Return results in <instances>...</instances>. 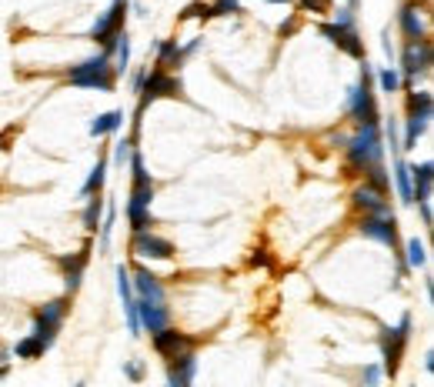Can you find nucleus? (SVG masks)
Masks as SVG:
<instances>
[{"mask_svg": "<svg viewBox=\"0 0 434 387\" xmlns=\"http://www.w3.org/2000/svg\"><path fill=\"white\" fill-rule=\"evenodd\" d=\"M347 167L364 174L371 164L384 161V140H381V124L377 120H358V131L351 140H345Z\"/></svg>", "mask_w": 434, "mask_h": 387, "instance_id": "nucleus-1", "label": "nucleus"}, {"mask_svg": "<svg viewBox=\"0 0 434 387\" xmlns=\"http://www.w3.org/2000/svg\"><path fill=\"white\" fill-rule=\"evenodd\" d=\"M67 80L74 84V87H87V90H114V67H110V57H107L104 50L97 54V57L84 60V64H77L71 67V74Z\"/></svg>", "mask_w": 434, "mask_h": 387, "instance_id": "nucleus-2", "label": "nucleus"}, {"mask_svg": "<svg viewBox=\"0 0 434 387\" xmlns=\"http://www.w3.org/2000/svg\"><path fill=\"white\" fill-rule=\"evenodd\" d=\"M180 77L171 74L167 67H161V64H154V67H147V74H144V84H140V101H137V110L144 114L147 110V104H154V101H161V97H180Z\"/></svg>", "mask_w": 434, "mask_h": 387, "instance_id": "nucleus-3", "label": "nucleus"}, {"mask_svg": "<svg viewBox=\"0 0 434 387\" xmlns=\"http://www.w3.org/2000/svg\"><path fill=\"white\" fill-rule=\"evenodd\" d=\"M411 337V314H401L398 328H381L377 330V344H381V358H384V374L394 377L401 367V354H405V344Z\"/></svg>", "mask_w": 434, "mask_h": 387, "instance_id": "nucleus-4", "label": "nucleus"}, {"mask_svg": "<svg viewBox=\"0 0 434 387\" xmlns=\"http://www.w3.org/2000/svg\"><path fill=\"white\" fill-rule=\"evenodd\" d=\"M347 114L354 120H377V101H375V71L371 64L361 67L358 87L347 90Z\"/></svg>", "mask_w": 434, "mask_h": 387, "instance_id": "nucleus-5", "label": "nucleus"}, {"mask_svg": "<svg viewBox=\"0 0 434 387\" xmlns=\"http://www.w3.org/2000/svg\"><path fill=\"white\" fill-rule=\"evenodd\" d=\"M428 71H431V44H428V37L405 41V47H401V67H398L401 84L411 90L414 80H418V74H428Z\"/></svg>", "mask_w": 434, "mask_h": 387, "instance_id": "nucleus-6", "label": "nucleus"}, {"mask_svg": "<svg viewBox=\"0 0 434 387\" xmlns=\"http://www.w3.org/2000/svg\"><path fill=\"white\" fill-rule=\"evenodd\" d=\"M64 317H67V298L47 300L44 307L37 311V317H34V337L41 341L44 351L54 347V341H57V330H60V324H64Z\"/></svg>", "mask_w": 434, "mask_h": 387, "instance_id": "nucleus-7", "label": "nucleus"}, {"mask_svg": "<svg viewBox=\"0 0 434 387\" xmlns=\"http://www.w3.org/2000/svg\"><path fill=\"white\" fill-rule=\"evenodd\" d=\"M127 7H131V0H114L110 7H107L104 14L97 17V24L90 27V41L94 44H114V37H117L120 30H124V17H127Z\"/></svg>", "mask_w": 434, "mask_h": 387, "instance_id": "nucleus-8", "label": "nucleus"}, {"mask_svg": "<svg viewBox=\"0 0 434 387\" xmlns=\"http://www.w3.org/2000/svg\"><path fill=\"white\" fill-rule=\"evenodd\" d=\"M361 234L371 238V240L388 244L394 257H405V254H401V244H398V224H394V214H391V217H384V214H364Z\"/></svg>", "mask_w": 434, "mask_h": 387, "instance_id": "nucleus-9", "label": "nucleus"}, {"mask_svg": "<svg viewBox=\"0 0 434 387\" xmlns=\"http://www.w3.org/2000/svg\"><path fill=\"white\" fill-rule=\"evenodd\" d=\"M150 204H154V184H134V187H131V200H127V217H131V227H134V231L154 227Z\"/></svg>", "mask_w": 434, "mask_h": 387, "instance_id": "nucleus-10", "label": "nucleus"}, {"mask_svg": "<svg viewBox=\"0 0 434 387\" xmlns=\"http://www.w3.org/2000/svg\"><path fill=\"white\" fill-rule=\"evenodd\" d=\"M131 251L137 257H150V261H171L174 257V244L154 231H134V240H131Z\"/></svg>", "mask_w": 434, "mask_h": 387, "instance_id": "nucleus-11", "label": "nucleus"}, {"mask_svg": "<svg viewBox=\"0 0 434 387\" xmlns=\"http://www.w3.org/2000/svg\"><path fill=\"white\" fill-rule=\"evenodd\" d=\"M197 377V354L194 347L180 351L174 358H167V384L171 387H187Z\"/></svg>", "mask_w": 434, "mask_h": 387, "instance_id": "nucleus-12", "label": "nucleus"}, {"mask_svg": "<svg viewBox=\"0 0 434 387\" xmlns=\"http://www.w3.org/2000/svg\"><path fill=\"white\" fill-rule=\"evenodd\" d=\"M137 304V321H140V330H150L157 334L161 328L171 324V311H167L164 300H144V298H134Z\"/></svg>", "mask_w": 434, "mask_h": 387, "instance_id": "nucleus-13", "label": "nucleus"}, {"mask_svg": "<svg viewBox=\"0 0 434 387\" xmlns=\"http://www.w3.org/2000/svg\"><path fill=\"white\" fill-rule=\"evenodd\" d=\"M321 34L328 37L334 47H341L345 54H351L354 60H364V44L358 37V27H341V24H321Z\"/></svg>", "mask_w": 434, "mask_h": 387, "instance_id": "nucleus-14", "label": "nucleus"}, {"mask_svg": "<svg viewBox=\"0 0 434 387\" xmlns=\"http://www.w3.org/2000/svg\"><path fill=\"white\" fill-rule=\"evenodd\" d=\"M351 200H354V207L364 210V214H384V217H391V214H394V210H391V204H388V194L377 191V187H371L368 180H364L358 191L351 194Z\"/></svg>", "mask_w": 434, "mask_h": 387, "instance_id": "nucleus-15", "label": "nucleus"}, {"mask_svg": "<svg viewBox=\"0 0 434 387\" xmlns=\"http://www.w3.org/2000/svg\"><path fill=\"white\" fill-rule=\"evenodd\" d=\"M87 261H90V244L80 254L60 257V268H64V291H67V298L77 294V287H80V281H84V270H87Z\"/></svg>", "mask_w": 434, "mask_h": 387, "instance_id": "nucleus-16", "label": "nucleus"}, {"mask_svg": "<svg viewBox=\"0 0 434 387\" xmlns=\"http://www.w3.org/2000/svg\"><path fill=\"white\" fill-rule=\"evenodd\" d=\"M154 337V351L161 354V358H174V354H180V351H187V347H194V341L187 337V334H178V330L171 328H161L157 334H150Z\"/></svg>", "mask_w": 434, "mask_h": 387, "instance_id": "nucleus-17", "label": "nucleus"}, {"mask_svg": "<svg viewBox=\"0 0 434 387\" xmlns=\"http://www.w3.org/2000/svg\"><path fill=\"white\" fill-rule=\"evenodd\" d=\"M131 287H134L137 298H144V300H164L167 298L164 284L157 281L147 268H134V274H131Z\"/></svg>", "mask_w": 434, "mask_h": 387, "instance_id": "nucleus-18", "label": "nucleus"}, {"mask_svg": "<svg viewBox=\"0 0 434 387\" xmlns=\"http://www.w3.org/2000/svg\"><path fill=\"white\" fill-rule=\"evenodd\" d=\"M398 20H401V30H405L407 41H421V37H428L424 10H421L418 3H405V7H401V14H398Z\"/></svg>", "mask_w": 434, "mask_h": 387, "instance_id": "nucleus-19", "label": "nucleus"}, {"mask_svg": "<svg viewBox=\"0 0 434 387\" xmlns=\"http://www.w3.org/2000/svg\"><path fill=\"white\" fill-rule=\"evenodd\" d=\"M431 180H434V164L431 161L411 167V197H414V204L431 200Z\"/></svg>", "mask_w": 434, "mask_h": 387, "instance_id": "nucleus-20", "label": "nucleus"}, {"mask_svg": "<svg viewBox=\"0 0 434 387\" xmlns=\"http://www.w3.org/2000/svg\"><path fill=\"white\" fill-rule=\"evenodd\" d=\"M407 114H414V117H428L431 120L434 114V101H431V94L428 90H407Z\"/></svg>", "mask_w": 434, "mask_h": 387, "instance_id": "nucleus-21", "label": "nucleus"}, {"mask_svg": "<svg viewBox=\"0 0 434 387\" xmlns=\"http://www.w3.org/2000/svg\"><path fill=\"white\" fill-rule=\"evenodd\" d=\"M124 127V110H107V114H97L94 124H90V134L101 137V134H114Z\"/></svg>", "mask_w": 434, "mask_h": 387, "instance_id": "nucleus-22", "label": "nucleus"}, {"mask_svg": "<svg viewBox=\"0 0 434 387\" xmlns=\"http://www.w3.org/2000/svg\"><path fill=\"white\" fill-rule=\"evenodd\" d=\"M104 197L101 194H90L87 197V207H84V227H87V234H97V227H101V217H104Z\"/></svg>", "mask_w": 434, "mask_h": 387, "instance_id": "nucleus-23", "label": "nucleus"}, {"mask_svg": "<svg viewBox=\"0 0 434 387\" xmlns=\"http://www.w3.org/2000/svg\"><path fill=\"white\" fill-rule=\"evenodd\" d=\"M428 127H431V120L428 117H414V114H407V127H405V140H401V150H411L418 144V137L428 134Z\"/></svg>", "mask_w": 434, "mask_h": 387, "instance_id": "nucleus-24", "label": "nucleus"}, {"mask_svg": "<svg viewBox=\"0 0 434 387\" xmlns=\"http://www.w3.org/2000/svg\"><path fill=\"white\" fill-rule=\"evenodd\" d=\"M107 157H97V164H94V170H90V177L87 184L80 187V197H90V194H101L104 191V180H107Z\"/></svg>", "mask_w": 434, "mask_h": 387, "instance_id": "nucleus-25", "label": "nucleus"}, {"mask_svg": "<svg viewBox=\"0 0 434 387\" xmlns=\"http://www.w3.org/2000/svg\"><path fill=\"white\" fill-rule=\"evenodd\" d=\"M394 184L401 194V204H414V197H411V164H405L401 157L394 161Z\"/></svg>", "mask_w": 434, "mask_h": 387, "instance_id": "nucleus-26", "label": "nucleus"}, {"mask_svg": "<svg viewBox=\"0 0 434 387\" xmlns=\"http://www.w3.org/2000/svg\"><path fill=\"white\" fill-rule=\"evenodd\" d=\"M401 254H405V264H407V268H414V270L428 264V254H424V244H421L418 238H411V240H407V244H405V251H401Z\"/></svg>", "mask_w": 434, "mask_h": 387, "instance_id": "nucleus-27", "label": "nucleus"}, {"mask_svg": "<svg viewBox=\"0 0 434 387\" xmlns=\"http://www.w3.org/2000/svg\"><path fill=\"white\" fill-rule=\"evenodd\" d=\"M114 54H117V67H114V74H124L127 67H131V37L120 30L117 34V47H114Z\"/></svg>", "mask_w": 434, "mask_h": 387, "instance_id": "nucleus-28", "label": "nucleus"}, {"mask_svg": "<svg viewBox=\"0 0 434 387\" xmlns=\"http://www.w3.org/2000/svg\"><path fill=\"white\" fill-rule=\"evenodd\" d=\"M14 354L20 360H34V358H41L44 354V347H41V341L30 334V337H24V341H17V347H14Z\"/></svg>", "mask_w": 434, "mask_h": 387, "instance_id": "nucleus-29", "label": "nucleus"}, {"mask_svg": "<svg viewBox=\"0 0 434 387\" xmlns=\"http://www.w3.org/2000/svg\"><path fill=\"white\" fill-rule=\"evenodd\" d=\"M377 84H381V94H398V90H401V74H398V67H381Z\"/></svg>", "mask_w": 434, "mask_h": 387, "instance_id": "nucleus-30", "label": "nucleus"}, {"mask_svg": "<svg viewBox=\"0 0 434 387\" xmlns=\"http://www.w3.org/2000/svg\"><path fill=\"white\" fill-rule=\"evenodd\" d=\"M134 144H137L134 137H124V140H117V144H114V164H117V167L127 164V157H131Z\"/></svg>", "mask_w": 434, "mask_h": 387, "instance_id": "nucleus-31", "label": "nucleus"}, {"mask_svg": "<svg viewBox=\"0 0 434 387\" xmlns=\"http://www.w3.org/2000/svg\"><path fill=\"white\" fill-rule=\"evenodd\" d=\"M210 14L214 17H234V14H240V3L238 0H214V3H210Z\"/></svg>", "mask_w": 434, "mask_h": 387, "instance_id": "nucleus-32", "label": "nucleus"}, {"mask_svg": "<svg viewBox=\"0 0 434 387\" xmlns=\"http://www.w3.org/2000/svg\"><path fill=\"white\" fill-rule=\"evenodd\" d=\"M334 24H341V27H354L358 20H354V7H338V20Z\"/></svg>", "mask_w": 434, "mask_h": 387, "instance_id": "nucleus-33", "label": "nucleus"}, {"mask_svg": "<svg viewBox=\"0 0 434 387\" xmlns=\"http://www.w3.org/2000/svg\"><path fill=\"white\" fill-rule=\"evenodd\" d=\"M184 17H201V20H208V17H214V14H210V3H191V7L184 10Z\"/></svg>", "mask_w": 434, "mask_h": 387, "instance_id": "nucleus-34", "label": "nucleus"}, {"mask_svg": "<svg viewBox=\"0 0 434 387\" xmlns=\"http://www.w3.org/2000/svg\"><path fill=\"white\" fill-rule=\"evenodd\" d=\"M328 3H331V0H301V7H304V10H311V14H324V10H328Z\"/></svg>", "mask_w": 434, "mask_h": 387, "instance_id": "nucleus-35", "label": "nucleus"}, {"mask_svg": "<svg viewBox=\"0 0 434 387\" xmlns=\"http://www.w3.org/2000/svg\"><path fill=\"white\" fill-rule=\"evenodd\" d=\"M384 134H388V140H391V150H401V140H398V124H394V120L384 127Z\"/></svg>", "mask_w": 434, "mask_h": 387, "instance_id": "nucleus-36", "label": "nucleus"}, {"mask_svg": "<svg viewBox=\"0 0 434 387\" xmlns=\"http://www.w3.org/2000/svg\"><path fill=\"white\" fill-rule=\"evenodd\" d=\"M124 374H127L131 381H140V377H144V367H140V364H124Z\"/></svg>", "mask_w": 434, "mask_h": 387, "instance_id": "nucleus-37", "label": "nucleus"}, {"mask_svg": "<svg viewBox=\"0 0 434 387\" xmlns=\"http://www.w3.org/2000/svg\"><path fill=\"white\" fill-rule=\"evenodd\" d=\"M418 207H421V221H424V227H431V221H434L431 217V200H421Z\"/></svg>", "mask_w": 434, "mask_h": 387, "instance_id": "nucleus-38", "label": "nucleus"}, {"mask_svg": "<svg viewBox=\"0 0 434 387\" xmlns=\"http://www.w3.org/2000/svg\"><path fill=\"white\" fill-rule=\"evenodd\" d=\"M381 367H368V371H364V384H377V381H381Z\"/></svg>", "mask_w": 434, "mask_h": 387, "instance_id": "nucleus-39", "label": "nucleus"}, {"mask_svg": "<svg viewBox=\"0 0 434 387\" xmlns=\"http://www.w3.org/2000/svg\"><path fill=\"white\" fill-rule=\"evenodd\" d=\"M144 74H147V67H140V71H134V77H131V90H140V84H144Z\"/></svg>", "mask_w": 434, "mask_h": 387, "instance_id": "nucleus-40", "label": "nucleus"}, {"mask_svg": "<svg viewBox=\"0 0 434 387\" xmlns=\"http://www.w3.org/2000/svg\"><path fill=\"white\" fill-rule=\"evenodd\" d=\"M424 371L434 374V351H428V354H424Z\"/></svg>", "mask_w": 434, "mask_h": 387, "instance_id": "nucleus-41", "label": "nucleus"}, {"mask_svg": "<svg viewBox=\"0 0 434 387\" xmlns=\"http://www.w3.org/2000/svg\"><path fill=\"white\" fill-rule=\"evenodd\" d=\"M384 54H388V57H394V47H391V37H388V34H384Z\"/></svg>", "mask_w": 434, "mask_h": 387, "instance_id": "nucleus-42", "label": "nucleus"}, {"mask_svg": "<svg viewBox=\"0 0 434 387\" xmlns=\"http://www.w3.org/2000/svg\"><path fill=\"white\" fill-rule=\"evenodd\" d=\"M358 3H361V0H347V7H358Z\"/></svg>", "mask_w": 434, "mask_h": 387, "instance_id": "nucleus-43", "label": "nucleus"}, {"mask_svg": "<svg viewBox=\"0 0 434 387\" xmlns=\"http://www.w3.org/2000/svg\"><path fill=\"white\" fill-rule=\"evenodd\" d=\"M270 3H291V0H270Z\"/></svg>", "mask_w": 434, "mask_h": 387, "instance_id": "nucleus-44", "label": "nucleus"}, {"mask_svg": "<svg viewBox=\"0 0 434 387\" xmlns=\"http://www.w3.org/2000/svg\"><path fill=\"white\" fill-rule=\"evenodd\" d=\"M0 360H7V354H3V351H0Z\"/></svg>", "mask_w": 434, "mask_h": 387, "instance_id": "nucleus-45", "label": "nucleus"}]
</instances>
